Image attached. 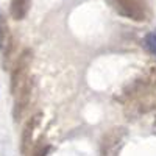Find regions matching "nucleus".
Returning a JSON list of instances; mask_svg holds the SVG:
<instances>
[{"label":"nucleus","mask_w":156,"mask_h":156,"mask_svg":"<svg viewBox=\"0 0 156 156\" xmlns=\"http://www.w3.org/2000/svg\"><path fill=\"white\" fill-rule=\"evenodd\" d=\"M41 114H36L31 115L30 119L27 120V123L23 125L22 129V140H20V151L23 156H28L31 153V147H33V142H34V133L37 129V125L41 122Z\"/></svg>","instance_id":"obj_4"},{"label":"nucleus","mask_w":156,"mask_h":156,"mask_svg":"<svg viewBox=\"0 0 156 156\" xmlns=\"http://www.w3.org/2000/svg\"><path fill=\"white\" fill-rule=\"evenodd\" d=\"M148 83L153 86V87H156V66H151L150 67V70H148Z\"/></svg>","instance_id":"obj_9"},{"label":"nucleus","mask_w":156,"mask_h":156,"mask_svg":"<svg viewBox=\"0 0 156 156\" xmlns=\"http://www.w3.org/2000/svg\"><path fill=\"white\" fill-rule=\"evenodd\" d=\"M125 134H126V129L123 126H115V128L108 129V131L101 136V140H100V153H101V156H108L122 142Z\"/></svg>","instance_id":"obj_5"},{"label":"nucleus","mask_w":156,"mask_h":156,"mask_svg":"<svg viewBox=\"0 0 156 156\" xmlns=\"http://www.w3.org/2000/svg\"><path fill=\"white\" fill-rule=\"evenodd\" d=\"M109 5L120 16L136 22L147 20V11L140 0H108Z\"/></svg>","instance_id":"obj_2"},{"label":"nucleus","mask_w":156,"mask_h":156,"mask_svg":"<svg viewBox=\"0 0 156 156\" xmlns=\"http://www.w3.org/2000/svg\"><path fill=\"white\" fill-rule=\"evenodd\" d=\"M31 94H33V81H31V78H30L28 83L14 94V108H12V117H14L16 122H19L22 117L25 115V112L28 111L30 101H31Z\"/></svg>","instance_id":"obj_3"},{"label":"nucleus","mask_w":156,"mask_h":156,"mask_svg":"<svg viewBox=\"0 0 156 156\" xmlns=\"http://www.w3.org/2000/svg\"><path fill=\"white\" fill-rule=\"evenodd\" d=\"M154 123H156V120H154Z\"/></svg>","instance_id":"obj_11"},{"label":"nucleus","mask_w":156,"mask_h":156,"mask_svg":"<svg viewBox=\"0 0 156 156\" xmlns=\"http://www.w3.org/2000/svg\"><path fill=\"white\" fill-rule=\"evenodd\" d=\"M145 47L150 53H153L156 56V34L154 33H148L145 36Z\"/></svg>","instance_id":"obj_8"},{"label":"nucleus","mask_w":156,"mask_h":156,"mask_svg":"<svg viewBox=\"0 0 156 156\" xmlns=\"http://www.w3.org/2000/svg\"><path fill=\"white\" fill-rule=\"evenodd\" d=\"M48 150H50V147H48V145H42V147H39V148L33 153V156H47Z\"/></svg>","instance_id":"obj_10"},{"label":"nucleus","mask_w":156,"mask_h":156,"mask_svg":"<svg viewBox=\"0 0 156 156\" xmlns=\"http://www.w3.org/2000/svg\"><path fill=\"white\" fill-rule=\"evenodd\" d=\"M31 64H33V51L30 48L22 50L11 69V94L12 95L28 83Z\"/></svg>","instance_id":"obj_1"},{"label":"nucleus","mask_w":156,"mask_h":156,"mask_svg":"<svg viewBox=\"0 0 156 156\" xmlns=\"http://www.w3.org/2000/svg\"><path fill=\"white\" fill-rule=\"evenodd\" d=\"M11 36H9V28L5 20H0V50H5L11 44Z\"/></svg>","instance_id":"obj_7"},{"label":"nucleus","mask_w":156,"mask_h":156,"mask_svg":"<svg viewBox=\"0 0 156 156\" xmlns=\"http://www.w3.org/2000/svg\"><path fill=\"white\" fill-rule=\"evenodd\" d=\"M30 9V0H11L9 12L11 17L16 20H22Z\"/></svg>","instance_id":"obj_6"}]
</instances>
